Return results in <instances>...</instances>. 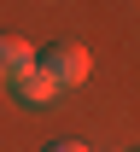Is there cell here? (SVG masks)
I'll return each mask as SVG.
<instances>
[{"label":"cell","instance_id":"obj_2","mask_svg":"<svg viewBox=\"0 0 140 152\" xmlns=\"http://www.w3.org/2000/svg\"><path fill=\"white\" fill-rule=\"evenodd\" d=\"M35 47H29V41H18V35H0V88H18L23 76L35 70Z\"/></svg>","mask_w":140,"mask_h":152},{"label":"cell","instance_id":"obj_1","mask_svg":"<svg viewBox=\"0 0 140 152\" xmlns=\"http://www.w3.org/2000/svg\"><path fill=\"white\" fill-rule=\"evenodd\" d=\"M35 64L59 82V94H64V88H82V82L94 76V58H88V47H82V41H53Z\"/></svg>","mask_w":140,"mask_h":152},{"label":"cell","instance_id":"obj_3","mask_svg":"<svg viewBox=\"0 0 140 152\" xmlns=\"http://www.w3.org/2000/svg\"><path fill=\"white\" fill-rule=\"evenodd\" d=\"M12 94H18L23 105H53V99H59V82H53V76H47V70L35 64V70H29V76L18 82V88H12Z\"/></svg>","mask_w":140,"mask_h":152},{"label":"cell","instance_id":"obj_4","mask_svg":"<svg viewBox=\"0 0 140 152\" xmlns=\"http://www.w3.org/2000/svg\"><path fill=\"white\" fill-rule=\"evenodd\" d=\"M41 152H88L82 140H53V146H41Z\"/></svg>","mask_w":140,"mask_h":152}]
</instances>
